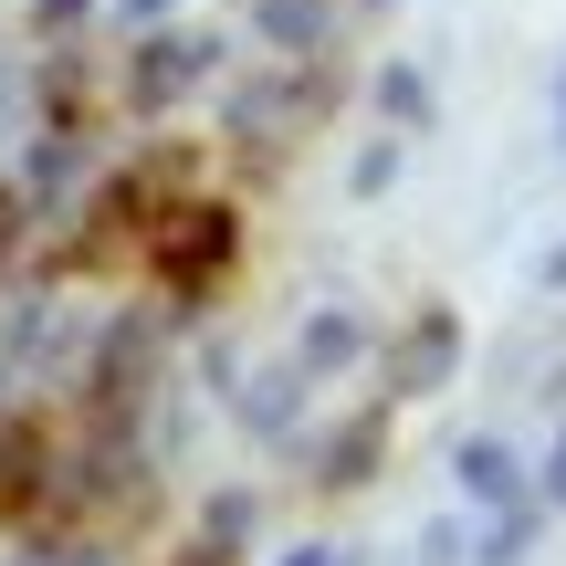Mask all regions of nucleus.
<instances>
[{"label":"nucleus","instance_id":"nucleus-6","mask_svg":"<svg viewBox=\"0 0 566 566\" xmlns=\"http://www.w3.org/2000/svg\"><path fill=\"white\" fill-rule=\"evenodd\" d=\"M357 315H315V325H304V378H315V367H346V357H357Z\"/></svg>","mask_w":566,"mask_h":566},{"label":"nucleus","instance_id":"nucleus-7","mask_svg":"<svg viewBox=\"0 0 566 566\" xmlns=\"http://www.w3.org/2000/svg\"><path fill=\"white\" fill-rule=\"evenodd\" d=\"M378 105H388V116H409V126H420V116H430V84L409 74V63H388V74H378Z\"/></svg>","mask_w":566,"mask_h":566},{"label":"nucleus","instance_id":"nucleus-13","mask_svg":"<svg viewBox=\"0 0 566 566\" xmlns=\"http://www.w3.org/2000/svg\"><path fill=\"white\" fill-rule=\"evenodd\" d=\"M0 242H11V200H0Z\"/></svg>","mask_w":566,"mask_h":566},{"label":"nucleus","instance_id":"nucleus-3","mask_svg":"<svg viewBox=\"0 0 566 566\" xmlns=\"http://www.w3.org/2000/svg\"><path fill=\"white\" fill-rule=\"evenodd\" d=\"M378 451H388V409H357V420L336 430V451H325V483H336V493H357L367 472H378Z\"/></svg>","mask_w":566,"mask_h":566},{"label":"nucleus","instance_id":"nucleus-1","mask_svg":"<svg viewBox=\"0 0 566 566\" xmlns=\"http://www.w3.org/2000/svg\"><path fill=\"white\" fill-rule=\"evenodd\" d=\"M147 252H158V273L179 283V294H200V283H210V273L231 263V210H210V200L168 210V221L147 231Z\"/></svg>","mask_w":566,"mask_h":566},{"label":"nucleus","instance_id":"nucleus-4","mask_svg":"<svg viewBox=\"0 0 566 566\" xmlns=\"http://www.w3.org/2000/svg\"><path fill=\"white\" fill-rule=\"evenodd\" d=\"M462 493H472V504H493V514H514V504H525L514 451H504V441H462Z\"/></svg>","mask_w":566,"mask_h":566},{"label":"nucleus","instance_id":"nucleus-9","mask_svg":"<svg viewBox=\"0 0 566 566\" xmlns=\"http://www.w3.org/2000/svg\"><path fill=\"white\" fill-rule=\"evenodd\" d=\"M263 21H273V42H315V0H273Z\"/></svg>","mask_w":566,"mask_h":566},{"label":"nucleus","instance_id":"nucleus-5","mask_svg":"<svg viewBox=\"0 0 566 566\" xmlns=\"http://www.w3.org/2000/svg\"><path fill=\"white\" fill-rule=\"evenodd\" d=\"M210 74V42H147V63H137V105H168L179 84H200Z\"/></svg>","mask_w":566,"mask_h":566},{"label":"nucleus","instance_id":"nucleus-12","mask_svg":"<svg viewBox=\"0 0 566 566\" xmlns=\"http://www.w3.org/2000/svg\"><path fill=\"white\" fill-rule=\"evenodd\" d=\"M294 566H336V556H325V546H304V556H294Z\"/></svg>","mask_w":566,"mask_h":566},{"label":"nucleus","instance_id":"nucleus-2","mask_svg":"<svg viewBox=\"0 0 566 566\" xmlns=\"http://www.w3.org/2000/svg\"><path fill=\"white\" fill-rule=\"evenodd\" d=\"M451 357H462V325H451L441 304H430V315L399 336V357H388V388H399V399H430V388L451 378Z\"/></svg>","mask_w":566,"mask_h":566},{"label":"nucleus","instance_id":"nucleus-10","mask_svg":"<svg viewBox=\"0 0 566 566\" xmlns=\"http://www.w3.org/2000/svg\"><path fill=\"white\" fill-rule=\"evenodd\" d=\"M546 504L566 514V441H556V462H546Z\"/></svg>","mask_w":566,"mask_h":566},{"label":"nucleus","instance_id":"nucleus-11","mask_svg":"<svg viewBox=\"0 0 566 566\" xmlns=\"http://www.w3.org/2000/svg\"><path fill=\"white\" fill-rule=\"evenodd\" d=\"M179 566H231V556H221V535H210V546H189Z\"/></svg>","mask_w":566,"mask_h":566},{"label":"nucleus","instance_id":"nucleus-8","mask_svg":"<svg viewBox=\"0 0 566 566\" xmlns=\"http://www.w3.org/2000/svg\"><path fill=\"white\" fill-rule=\"evenodd\" d=\"M525 535H535V514H525V504H514V514H504V525H493V546H483V556H472V566H514V556H525Z\"/></svg>","mask_w":566,"mask_h":566}]
</instances>
